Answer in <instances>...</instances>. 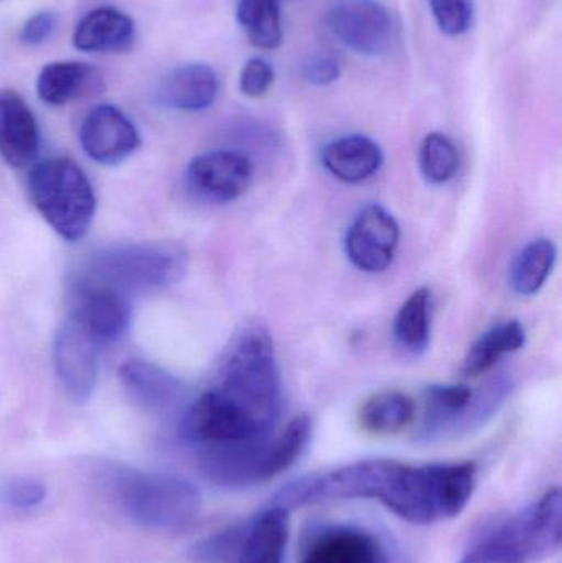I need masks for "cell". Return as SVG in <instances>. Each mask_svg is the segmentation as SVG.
Segmentation results:
<instances>
[{
  "label": "cell",
  "instance_id": "1f68e13d",
  "mask_svg": "<svg viewBox=\"0 0 562 563\" xmlns=\"http://www.w3.org/2000/svg\"><path fill=\"white\" fill-rule=\"evenodd\" d=\"M276 73L267 59L254 56L241 69L240 89L246 98L260 99L273 88Z\"/></svg>",
  "mask_w": 562,
  "mask_h": 563
},
{
  "label": "cell",
  "instance_id": "5bb4252c",
  "mask_svg": "<svg viewBox=\"0 0 562 563\" xmlns=\"http://www.w3.org/2000/svg\"><path fill=\"white\" fill-rule=\"evenodd\" d=\"M99 344L75 321L58 328L53 341V364L59 386L71 402H88L98 383Z\"/></svg>",
  "mask_w": 562,
  "mask_h": 563
},
{
  "label": "cell",
  "instance_id": "44dd1931",
  "mask_svg": "<svg viewBox=\"0 0 562 563\" xmlns=\"http://www.w3.org/2000/svg\"><path fill=\"white\" fill-rule=\"evenodd\" d=\"M385 155L378 142L362 134L343 135L322 151V164L329 174L345 184H362L383 167Z\"/></svg>",
  "mask_w": 562,
  "mask_h": 563
},
{
  "label": "cell",
  "instance_id": "4fadbf2b",
  "mask_svg": "<svg viewBox=\"0 0 562 563\" xmlns=\"http://www.w3.org/2000/svg\"><path fill=\"white\" fill-rule=\"evenodd\" d=\"M398 221L379 205H366L350 224L345 253L350 263L363 273H385L398 250Z\"/></svg>",
  "mask_w": 562,
  "mask_h": 563
},
{
  "label": "cell",
  "instance_id": "8fae6325",
  "mask_svg": "<svg viewBox=\"0 0 562 563\" xmlns=\"http://www.w3.org/2000/svg\"><path fill=\"white\" fill-rule=\"evenodd\" d=\"M254 180V164L238 151H210L197 155L185 172V185L208 203H231L243 197Z\"/></svg>",
  "mask_w": 562,
  "mask_h": 563
},
{
  "label": "cell",
  "instance_id": "83f0119b",
  "mask_svg": "<svg viewBox=\"0 0 562 563\" xmlns=\"http://www.w3.org/2000/svg\"><path fill=\"white\" fill-rule=\"evenodd\" d=\"M419 165L429 184L444 185L458 174L461 157L458 147L448 135L432 132L422 141Z\"/></svg>",
  "mask_w": 562,
  "mask_h": 563
},
{
  "label": "cell",
  "instance_id": "4316f807",
  "mask_svg": "<svg viewBox=\"0 0 562 563\" xmlns=\"http://www.w3.org/2000/svg\"><path fill=\"white\" fill-rule=\"evenodd\" d=\"M283 0H238L236 19L251 45L276 49L283 43Z\"/></svg>",
  "mask_w": 562,
  "mask_h": 563
},
{
  "label": "cell",
  "instance_id": "f546056e",
  "mask_svg": "<svg viewBox=\"0 0 562 563\" xmlns=\"http://www.w3.org/2000/svg\"><path fill=\"white\" fill-rule=\"evenodd\" d=\"M439 30L449 36H461L471 29L472 5L469 0H428Z\"/></svg>",
  "mask_w": 562,
  "mask_h": 563
},
{
  "label": "cell",
  "instance_id": "277c9868",
  "mask_svg": "<svg viewBox=\"0 0 562 563\" xmlns=\"http://www.w3.org/2000/svg\"><path fill=\"white\" fill-rule=\"evenodd\" d=\"M561 489H548L517 516L498 522L472 544L459 563H527L561 549Z\"/></svg>",
  "mask_w": 562,
  "mask_h": 563
},
{
  "label": "cell",
  "instance_id": "4dcf8cb0",
  "mask_svg": "<svg viewBox=\"0 0 562 563\" xmlns=\"http://www.w3.org/2000/svg\"><path fill=\"white\" fill-rule=\"evenodd\" d=\"M46 486L38 479L10 478L0 486V501L13 509H33L46 499Z\"/></svg>",
  "mask_w": 562,
  "mask_h": 563
},
{
  "label": "cell",
  "instance_id": "52a82bcc",
  "mask_svg": "<svg viewBox=\"0 0 562 563\" xmlns=\"http://www.w3.org/2000/svg\"><path fill=\"white\" fill-rule=\"evenodd\" d=\"M276 423L213 387L205 390L185 410L180 437L197 450L231 449L269 439Z\"/></svg>",
  "mask_w": 562,
  "mask_h": 563
},
{
  "label": "cell",
  "instance_id": "ba28073f",
  "mask_svg": "<svg viewBox=\"0 0 562 563\" xmlns=\"http://www.w3.org/2000/svg\"><path fill=\"white\" fill-rule=\"evenodd\" d=\"M510 390L511 384L504 377H497L477 390L462 384L428 387L419 442L459 439L481 429L497 413Z\"/></svg>",
  "mask_w": 562,
  "mask_h": 563
},
{
  "label": "cell",
  "instance_id": "e0dca14e",
  "mask_svg": "<svg viewBox=\"0 0 562 563\" xmlns=\"http://www.w3.org/2000/svg\"><path fill=\"white\" fill-rule=\"evenodd\" d=\"M40 151V129L25 99L13 91H0V157L12 168H25Z\"/></svg>",
  "mask_w": 562,
  "mask_h": 563
},
{
  "label": "cell",
  "instance_id": "f1b7e54d",
  "mask_svg": "<svg viewBox=\"0 0 562 563\" xmlns=\"http://www.w3.org/2000/svg\"><path fill=\"white\" fill-rule=\"evenodd\" d=\"M246 525H234L210 538L201 539L191 548L190 559L195 563H231L241 541Z\"/></svg>",
  "mask_w": 562,
  "mask_h": 563
},
{
  "label": "cell",
  "instance_id": "5b68a950",
  "mask_svg": "<svg viewBox=\"0 0 562 563\" xmlns=\"http://www.w3.org/2000/svg\"><path fill=\"white\" fill-rule=\"evenodd\" d=\"M29 195L33 207L66 243L88 234L96 214V194L88 175L69 158L40 162L30 172Z\"/></svg>",
  "mask_w": 562,
  "mask_h": 563
},
{
  "label": "cell",
  "instance_id": "9a60e30c",
  "mask_svg": "<svg viewBox=\"0 0 562 563\" xmlns=\"http://www.w3.org/2000/svg\"><path fill=\"white\" fill-rule=\"evenodd\" d=\"M141 134L124 111L99 104L82 119L79 145L96 164L112 167L128 161L141 147Z\"/></svg>",
  "mask_w": 562,
  "mask_h": 563
},
{
  "label": "cell",
  "instance_id": "8992f818",
  "mask_svg": "<svg viewBox=\"0 0 562 563\" xmlns=\"http://www.w3.org/2000/svg\"><path fill=\"white\" fill-rule=\"evenodd\" d=\"M188 253L174 243H134L104 247L89 257L81 276L122 294L164 290L184 279Z\"/></svg>",
  "mask_w": 562,
  "mask_h": 563
},
{
  "label": "cell",
  "instance_id": "30bf717a",
  "mask_svg": "<svg viewBox=\"0 0 562 563\" xmlns=\"http://www.w3.org/2000/svg\"><path fill=\"white\" fill-rule=\"evenodd\" d=\"M69 308V320L79 324L99 346L121 340L131 324L132 308L128 295L86 276L73 282Z\"/></svg>",
  "mask_w": 562,
  "mask_h": 563
},
{
  "label": "cell",
  "instance_id": "d4e9b609",
  "mask_svg": "<svg viewBox=\"0 0 562 563\" xmlns=\"http://www.w3.org/2000/svg\"><path fill=\"white\" fill-rule=\"evenodd\" d=\"M396 344L411 356H421L431 341V290L418 288L401 305L395 318Z\"/></svg>",
  "mask_w": 562,
  "mask_h": 563
},
{
  "label": "cell",
  "instance_id": "7402d4cb",
  "mask_svg": "<svg viewBox=\"0 0 562 563\" xmlns=\"http://www.w3.org/2000/svg\"><path fill=\"white\" fill-rule=\"evenodd\" d=\"M289 539V511L271 505L247 522L243 541L231 563H284Z\"/></svg>",
  "mask_w": 562,
  "mask_h": 563
},
{
  "label": "cell",
  "instance_id": "7a4b0ae2",
  "mask_svg": "<svg viewBox=\"0 0 562 563\" xmlns=\"http://www.w3.org/2000/svg\"><path fill=\"white\" fill-rule=\"evenodd\" d=\"M99 485L132 522L154 531H177L195 521L201 495L188 479L104 463Z\"/></svg>",
  "mask_w": 562,
  "mask_h": 563
},
{
  "label": "cell",
  "instance_id": "ac0fdd59",
  "mask_svg": "<svg viewBox=\"0 0 562 563\" xmlns=\"http://www.w3.org/2000/svg\"><path fill=\"white\" fill-rule=\"evenodd\" d=\"M119 380L128 396L147 412H167L184 399L181 380L151 361H125L119 367Z\"/></svg>",
  "mask_w": 562,
  "mask_h": 563
},
{
  "label": "cell",
  "instance_id": "9c48e42d",
  "mask_svg": "<svg viewBox=\"0 0 562 563\" xmlns=\"http://www.w3.org/2000/svg\"><path fill=\"white\" fill-rule=\"evenodd\" d=\"M327 26L345 48L366 58L389 55L398 42V26L379 0H333Z\"/></svg>",
  "mask_w": 562,
  "mask_h": 563
},
{
  "label": "cell",
  "instance_id": "d6a6232c",
  "mask_svg": "<svg viewBox=\"0 0 562 563\" xmlns=\"http://www.w3.org/2000/svg\"><path fill=\"white\" fill-rule=\"evenodd\" d=\"M304 79L313 86H329L340 78L342 66L332 55H312L302 63L300 68Z\"/></svg>",
  "mask_w": 562,
  "mask_h": 563
},
{
  "label": "cell",
  "instance_id": "cb8c5ba5",
  "mask_svg": "<svg viewBox=\"0 0 562 563\" xmlns=\"http://www.w3.org/2000/svg\"><path fill=\"white\" fill-rule=\"evenodd\" d=\"M416 419V404L408 394L383 390L363 402L359 423L372 435H395L408 429Z\"/></svg>",
  "mask_w": 562,
  "mask_h": 563
},
{
  "label": "cell",
  "instance_id": "2e32d148",
  "mask_svg": "<svg viewBox=\"0 0 562 563\" xmlns=\"http://www.w3.org/2000/svg\"><path fill=\"white\" fill-rule=\"evenodd\" d=\"M220 92L217 71L205 63H187L170 69L158 82L154 101L165 109L201 112L210 109Z\"/></svg>",
  "mask_w": 562,
  "mask_h": 563
},
{
  "label": "cell",
  "instance_id": "d6986e66",
  "mask_svg": "<svg viewBox=\"0 0 562 563\" xmlns=\"http://www.w3.org/2000/svg\"><path fill=\"white\" fill-rule=\"evenodd\" d=\"M36 95L40 101L62 108L78 99L99 95L104 88L101 69L78 59L46 63L36 76Z\"/></svg>",
  "mask_w": 562,
  "mask_h": 563
},
{
  "label": "cell",
  "instance_id": "603a6c76",
  "mask_svg": "<svg viewBox=\"0 0 562 563\" xmlns=\"http://www.w3.org/2000/svg\"><path fill=\"white\" fill-rule=\"evenodd\" d=\"M527 344V331L520 321L511 320L485 331L462 361L464 376H481L494 369L505 356L517 353Z\"/></svg>",
  "mask_w": 562,
  "mask_h": 563
},
{
  "label": "cell",
  "instance_id": "6da1fadb",
  "mask_svg": "<svg viewBox=\"0 0 562 563\" xmlns=\"http://www.w3.org/2000/svg\"><path fill=\"white\" fill-rule=\"evenodd\" d=\"M477 486L475 463L408 465L365 460L284 486L271 505L289 509L343 499H375L411 525L431 526L458 518Z\"/></svg>",
  "mask_w": 562,
  "mask_h": 563
},
{
  "label": "cell",
  "instance_id": "836d02e7",
  "mask_svg": "<svg viewBox=\"0 0 562 563\" xmlns=\"http://www.w3.org/2000/svg\"><path fill=\"white\" fill-rule=\"evenodd\" d=\"M58 13L43 10L30 16L19 32V40L26 46H38L45 43L58 26Z\"/></svg>",
  "mask_w": 562,
  "mask_h": 563
},
{
  "label": "cell",
  "instance_id": "3957f363",
  "mask_svg": "<svg viewBox=\"0 0 562 563\" xmlns=\"http://www.w3.org/2000/svg\"><path fill=\"white\" fill-rule=\"evenodd\" d=\"M312 435L309 416H297L277 435L253 445L198 450V465L220 488L243 489L283 475L302 455Z\"/></svg>",
  "mask_w": 562,
  "mask_h": 563
},
{
  "label": "cell",
  "instance_id": "484cf974",
  "mask_svg": "<svg viewBox=\"0 0 562 563\" xmlns=\"http://www.w3.org/2000/svg\"><path fill=\"white\" fill-rule=\"evenodd\" d=\"M557 260L558 247L553 241L544 238L531 241L517 254L511 264V288L524 297L537 295L550 279Z\"/></svg>",
  "mask_w": 562,
  "mask_h": 563
},
{
  "label": "cell",
  "instance_id": "7c38bea8",
  "mask_svg": "<svg viewBox=\"0 0 562 563\" xmlns=\"http://www.w3.org/2000/svg\"><path fill=\"white\" fill-rule=\"evenodd\" d=\"M297 563H398L388 544L360 525H327L306 539Z\"/></svg>",
  "mask_w": 562,
  "mask_h": 563
},
{
  "label": "cell",
  "instance_id": "ffe728a7",
  "mask_svg": "<svg viewBox=\"0 0 562 563\" xmlns=\"http://www.w3.org/2000/svg\"><path fill=\"white\" fill-rule=\"evenodd\" d=\"M71 42L82 53H124L134 45L135 23L115 7H98L76 23Z\"/></svg>",
  "mask_w": 562,
  "mask_h": 563
}]
</instances>
